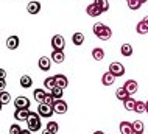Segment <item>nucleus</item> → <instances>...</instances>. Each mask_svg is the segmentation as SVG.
I'll list each match as a JSON object with an SVG mask.
<instances>
[{"mask_svg":"<svg viewBox=\"0 0 148 134\" xmlns=\"http://www.w3.org/2000/svg\"><path fill=\"white\" fill-rule=\"evenodd\" d=\"M94 34L97 36L98 39H101V41H108L111 36H112V30H111L109 27L103 25L101 22H97L94 25Z\"/></svg>","mask_w":148,"mask_h":134,"instance_id":"obj_1","label":"nucleus"},{"mask_svg":"<svg viewBox=\"0 0 148 134\" xmlns=\"http://www.w3.org/2000/svg\"><path fill=\"white\" fill-rule=\"evenodd\" d=\"M27 125H28V129L31 133H36L41 129V115L39 112H31L28 120H27Z\"/></svg>","mask_w":148,"mask_h":134,"instance_id":"obj_2","label":"nucleus"},{"mask_svg":"<svg viewBox=\"0 0 148 134\" xmlns=\"http://www.w3.org/2000/svg\"><path fill=\"white\" fill-rule=\"evenodd\" d=\"M109 72L112 74L115 78H119V76H123L125 75V66L123 64H120V63H111L109 64Z\"/></svg>","mask_w":148,"mask_h":134,"instance_id":"obj_3","label":"nucleus"},{"mask_svg":"<svg viewBox=\"0 0 148 134\" xmlns=\"http://www.w3.org/2000/svg\"><path fill=\"white\" fill-rule=\"evenodd\" d=\"M38 112H39V115L41 117H51L55 114V109L53 106H50V104H45V103H39V106H38Z\"/></svg>","mask_w":148,"mask_h":134,"instance_id":"obj_4","label":"nucleus"},{"mask_svg":"<svg viewBox=\"0 0 148 134\" xmlns=\"http://www.w3.org/2000/svg\"><path fill=\"white\" fill-rule=\"evenodd\" d=\"M51 47H53V50H64V47H66V39H64L62 34H55L53 38H51Z\"/></svg>","mask_w":148,"mask_h":134,"instance_id":"obj_5","label":"nucleus"},{"mask_svg":"<svg viewBox=\"0 0 148 134\" xmlns=\"http://www.w3.org/2000/svg\"><path fill=\"white\" fill-rule=\"evenodd\" d=\"M53 109H55V114H66L67 109H69V104L61 98V100H56L53 103Z\"/></svg>","mask_w":148,"mask_h":134,"instance_id":"obj_6","label":"nucleus"},{"mask_svg":"<svg viewBox=\"0 0 148 134\" xmlns=\"http://www.w3.org/2000/svg\"><path fill=\"white\" fill-rule=\"evenodd\" d=\"M30 114H31L30 109H16L14 111V119L17 122H27Z\"/></svg>","mask_w":148,"mask_h":134,"instance_id":"obj_7","label":"nucleus"},{"mask_svg":"<svg viewBox=\"0 0 148 134\" xmlns=\"http://www.w3.org/2000/svg\"><path fill=\"white\" fill-rule=\"evenodd\" d=\"M14 106H16V109H30V100L23 95L17 97L14 100Z\"/></svg>","mask_w":148,"mask_h":134,"instance_id":"obj_8","label":"nucleus"},{"mask_svg":"<svg viewBox=\"0 0 148 134\" xmlns=\"http://www.w3.org/2000/svg\"><path fill=\"white\" fill-rule=\"evenodd\" d=\"M119 128H120V133L122 134H134V128H133V123H131V122H126V120L120 122Z\"/></svg>","mask_w":148,"mask_h":134,"instance_id":"obj_9","label":"nucleus"},{"mask_svg":"<svg viewBox=\"0 0 148 134\" xmlns=\"http://www.w3.org/2000/svg\"><path fill=\"white\" fill-rule=\"evenodd\" d=\"M38 64H39V69H41V70L47 72L51 69V58H49V56H41Z\"/></svg>","mask_w":148,"mask_h":134,"instance_id":"obj_10","label":"nucleus"},{"mask_svg":"<svg viewBox=\"0 0 148 134\" xmlns=\"http://www.w3.org/2000/svg\"><path fill=\"white\" fill-rule=\"evenodd\" d=\"M86 13L89 14L90 17H98V16L101 14L103 11L100 10V8L95 5V3H90V5H87V6H86Z\"/></svg>","mask_w":148,"mask_h":134,"instance_id":"obj_11","label":"nucleus"},{"mask_svg":"<svg viewBox=\"0 0 148 134\" xmlns=\"http://www.w3.org/2000/svg\"><path fill=\"white\" fill-rule=\"evenodd\" d=\"M123 86H125V89L128 92H130V95H134L136 92H137V89H139V84L136 83L134 80H126Z\"/></svg>","mask_w":148,"mask_h":134,"instance_id":"obj_12","label":"nucleus"},{"mask_svg":"<svg viewBox=\"0 0 148 134\" xmlns=\"http://www.w3.org/2000/svg\"><path fill=\"white\" fill-rule=\"evenodd\" d=\"M50 58H51L53 63H56V64L64 63V59H66V56H64V50H53Z\"/></svg>","mask_w":148,"mask_h":134,"instance_id":"obj_13","label":"nucleus"},{"mask_svg":"<svg viewBox=\"0 0 148 134\" xmlns=\"http://www.w3.org/2000/svg\"><path fill=\"white\" fill-rule=\"evenodd\" d=\"M115 97H117L120 101H125V100H128L130 97H133V95H130V92L125 89V86H122V87H119L117 91H115Z\"/></svg>","mask_w":148,"mask_h":134,"instance_id":"obj_14","label":"nucleus"},{"mask_svg":"<svg viewBox=\"0 0 148 134\" xmlns=\"http://www.w3.org/2000/svg\"><path fill=\"white\" fill-rule=\"evenodd\" d=\"M114 81H115V76L111 74L109 70H108L106 74H103V76H101V83H103V86H112Z\"/></svg>","mask_w":148,"mask_h":134,"instance_id":"obj_15","label":"nucleus"},{"mask_svg":"<svg viewBox=\"0 0 148 134\" xmlns=\"http://www.w3.org/2000/svg\"><path fill=\"white\" fill-rule=\"evenodd\" d=\"M27 11H28L30 14H38L39 11H41V3L33 0V2H30L28 5H27Z\"/></svg>","mask_w":148,"mask_h":134,"instance_id":"obj_16","label":"nucleus"},{"mask_svg":"<svg viewBox=\"0 0 148 134\" xmlns=\"http://www.w3.org/2000/svg\"><path fill=\"white\" fill-rule=\"evenodd\" d=\"M55 78H56V86H58V87L66 89L67 86H69V80H67V76H66V75L58 74V75H55Z\"/></svg>","mask_w":148,"mask_h":134,"instance_id":"obj_17","label":"nucleus"},{"mask_svg":"<svg viewBox=\"0 0 148 134\" xmlns=\"http://www.w3.org/2000/svg\"><path fill=\"white\" fill-rule=\"evenodd\" d=\"M6 47L10 48V50H16V48L19 47V36H10V38L6 39Z\"/></svg>","mask_w":148,"mask_h":134,"instance_id":"obj_18","label":"nucleus"},{"mask_svg":"<svg viewBox=\"0 0 148 134\" xmlns=\"http://www.w3.org/2000/svg\"><path fill=\"white\" fill-rule=\"evenodd\" d=\"M44 87L49 89V91H53L56 87V78L55 76H49V78L44 80Z\"/></svg>","mask_w":148,"mask_h":134,"instance_id":"obj_19","label":"nucleus"},{"mask_svg":"<svg viewBox=\"0 0 148 134\" xmlns=\"http://www.w3.org/2000/svg\"><path fill=\"white\" fill-rule=\"evenodd\" d=\"M21 86L23 89H30L31 86H33V80H31L30 75H22L21 76Z\"/></svg>","mask_w":148,"mask_h":134,"instance_id":"obj_20","label":"nucleus"},{"mask_svg":"<svg viewBox=\"0 0 148 134\" xmlns=\"http://www.w3.org/2000/svg\"><path fill=\"white\" fill-rule=\"evenodd\" d=\"M133 128H134V134H143V131H145V125H143L142 120H134Z\"/></svg>","mask_w":148,"mask_h":134,"instance_id":"obj_21","label":"nucleus"},{"mask_svg":"<svg viewBox=\"0 0 148 134\" xmlns=\"http://www.w3.org/2000/svg\"><path fill=\"white\" fill-rule=\"evenodd\" d=\"M33 95H34V100L38 101V103H44V98H45L47 92L44 91V89H34Z\"/></svg>","mask_w":148,"mask_h":134,"instance_id":"obj_22","label":"nucleus"},{"mask_svg":"<svg viewBox=\"0 0 148 134\" xmlns=\"http://www.w3.org/2000/svg\"><path fill=\"white\" fill-rule=\"evenodd\" d=\"M92 58H94L95 61H101L103 58H105V50L100 47H95L94 50H92Z\"/></svg>","mask_w":148,"mask_h":134,"instance_id":"obj_23","label":"nucleus"},{"mask_svg":"<svg viewBox=\"0 0 148 134\" xmlns=\"http://www.w3.org/2000/svg\"><path fill=\"white\" fill-rule=\"evenodd\" d=\"M120 53H122L123 56H131L133 55V45H131V44H122Z\"/></svg>","mask_w":148,"mask_h":134,"instance_id":"obj_24","label":"nucleus"},{"mask_svg":"<svg viewBox=\"0 0 148 134\" xmlns=\"http://www.w3.org/2000/svg\"><path fill=\"white\" fill-rule=\"evenodd\" d=\"M136 103H137V101H136L133 97H130V98L128 100H125L123 101V108L126 109V111H134V108H136Z\"/></svg>","mask_w":148,"mask_h":134,"instance_id":"obj_25","label":"nucleus"},{"mask_svg":"<svg viewBox=\"0 0 148 134\" xmlns=\"http://www.w3.org/2000/svg\"><path fill=\"white\" fill-rule=\"evenodd\" d=\"M94 3L103 11V13L109 11V3H108V0H94Z\"/></svg>","mask_w":148,"mask_h":134,"instance_id":"obj_26","label":"nucleus"},{"mask_svg":"<svg viewBox=\"0 0 148 134\" xmlns=\"http://www.w3.org/2000/svg\"><path fill=\"white\" fill-rule=\"evenodd\" d=\"M72 42H73L75 45H81V44L84 42V34L79 33V31H78V33H75L73 36H72Z\"/></svg>","mask_w":148,"mask_h":134,"instance_id":"obj_27","label":"nucleus"},{"mask_svg":"<svg viewBox=\"0 0 148 134\" xmlns=\"http://www.w3.org/2000/svg\"><path fill=\"white\" fill-rule=\"evenodd\" d=\"M145 111H147V103H145V101H137V103H136V108H134V112H137V114H143Z\"/></svg>","mask_w":148,"mask_h":134,"instance_id":"obj_28","label":"nucleus"},{"mask_svg":"<svg viewBox=\"0 0 148 134\" xmlns=\"http://www.w3.org/2000/svg\"><path fill=\"white\" fill-rule=\"evenodd\" d=\"M128 6H130V10H139V8L142 6V2L140 0H126Z\"/></svg>","mask_w":148,"mask_h":134,"instance_id":"obj_29","label":"nucleus"},{"mask_svg":"<svg viewBox=\"0 0 148 134\" xmlns=\"http://www.w3.org/2000/svg\"><path fill=\"white\" fill-rule=\"evenodd\" d=\"M62 91H64V89H62V87H58V86L55 87L53 91H51V95L55 97V100H61V98H62V95H64Z\"/></svg>","mask_w":148,"mask_h":134,"instance_id":"obj_30","label":"nucleus"},{"mask_svg":"<svg viewBox=\"0 0 148 134\" xmlns=\"http://www.w3.org/2000/svg\"><path fill=\"white\" fill-rule=\"evenodd\" d=\"M136 31H137L139 34H147V33H148V28L143 25V22L140 20V22H139L137 25H136Z\"/></svg>","mask_w":148,"mask_h":134,"instance_id":"obj_31","label":"nucleus"},{"mask_svg":"<svg viewBox=\"0 0 148 134\" xmlns=\"http://www.w3.org/2000/svg\"><path fill=\"white\" fill-rule=\"evenodd\" d=\"M10 100H11V95H10V92H5V91H3L2 94H0V103H2V104H6V103H10Z\"/></svg>","mask_w":148,"mask_h":134,"instance_id":"obj_32","label":"nucleus"},{"mask_svg":"<svg viewBox=\"0 0 148 134\" xmlns=\"http://www.w3.org/2000/svg\"><path fill=\"white\" fill-rule=\"evenodd\" d=\"M47 129H50V131H53L55 134H56L59 131V125L56 123V122H49V123H47Z\"/></svg>","mask_w":148,"mask_h":134,"instance_id":"obj_33","label":"nucleus"},{"mask_svg":"<svg viewBox=\"0 0 148 134\" xmlns=\"http://www.w3.org/2000/svg\"><path fill=\"white\" fill-rule=\"evenodd\" d=\"M55 101H56V100H55V97L51 95V92H49V94L45 95V98H44V103H45V104H50V106H53Z\"/></svg>","mask_w":148,"mask_h":134,"instance_id":"obj_34","label":"nucleus"},{"mask_svg":"<svg viewBox=\"0 0 148 134\" xmlns=\"http://www.w3.org/2000/svg\"><path fill=\"white\" fill-rule=\"evenodd\" d=\"M21 133H22V128L19 126L17 123H14L10 126V134H21Z\"/></svg>","mask_w":148,"mask_h":134,"instance_id":"obj_35","label":"nucleus"},{"mask_svg":"<svg viewBox=\"0 0 148 134\" xmlns=\"http://www.w3.org/2000/svg\"><path fill=\"white\" fill-rule=\"evenodd\" d=\"M5 76H6L5 69H0V80H5Z\"/></svg>","mask_w":148,"mask_h":134,"instance_id":"obj_36","label":"nucleus"},{"mask_svg":"<svg viewBox=\"0 0 148 134\" xmlns=\"http://www.w3.org/2000/svg\"><path fill=\"white\" fill-rule=\"evenodd\" d=\"M5 80H0V92H3V91H5Z\"/></svg>","mask_w":148,"mask_h":134,"instance_id":"obj_37","label":"nucleus"},{"mask_svg":"<svg viewBox=\"0 0 148 134\" xmlns=\"http://www.w3.org/2000/svg\"><path fill=\"white\" fill-rule=\"evenodd\" d=\"M142 22H143V25H145V27L148 28V16H145V17L142 19Z\"/></svg>","mask_w":148,"mask_h":134,"instance_id":"obj_38","label":"nucleus"},{"mask_svg":"<svg viewBox=\"0 0 148 134\" xmlns=\"http://www.w3.org/2000/svg\"><path fill=\"white\" fill-rule=\"evenodd\" d=\"M42 134H55V133H53V131H50V129H47V128H45V129H42Z\"/></svg>","mask_w":148,"mask_h":134,"instance_id":"obj_39","label":"nucleus"},{"mask_svg":"<svg viewBox=\"0 0 148 134\" xmlns=\"http://www.w3.org/2000/svg\"><path fill=\"white\" fill-rule=\"evenodd\" d=\"M21 134H33V133H31L28 128H27V129H22V133H21Z\"/></svg>","mask_w":148,"mask_h":134,"instance_id":"obj_40","label":"nucleus"},{"mask_svg":"<svg viewBox=\"0 0 148 134\" xmlns=\"http://www.w3.org/2000/svg\"><path fill=\"white\" fill-rule=\"evenodd\" d=\"M92 134H105V133H103V131H100V129H97V131H94Z\"/></svg>","mask_w":148,"mask_h":134,"instance_id":"obj_41","label":"nucleus"},{"mask_svg":"<svg viewBox=\"0 0 148 134\" xmlns=\"http://www.w3.org/2000/svg\"><path fill=\"white\" fill-rule=\"evenodd\" d=\"M140 2H142V3H145V2H148V0H140Z\"/></svg>","mask_w":148,"mask_h":134,"instance_id":"obj_42","label":"nucleus"},{"mask_svg":"<svg viewBox=\"0 0 148 134\" xmlns=\"http://www.w3.org/2000/svg\"><path fill=\"white\" fill-rule=\"evenodd\" d=\"M147 112H148V101H147Z\"/></svg>","mask_w":148,"mask_h":134,"instance_id":"obj_43","label":"nucleus"}]
</instances>
